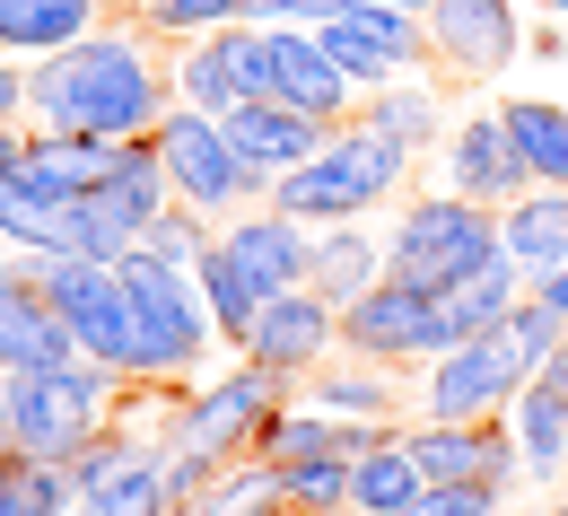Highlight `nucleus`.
Returning <instances> with one entry per match:
<instances>
[{
    "label": "nucleus",
    "mask_w": 568,
    "mask_h": 516,
    "mask_svg": "<svg viewBox=\"0 0 568 516\" xmlns=\"http://www.w3.org/2000/svg\"><path fill=\"white\" fill-rule=\"evenodd\" d=\"M149 141H158V158H166L175 202H193V211H211V220H236V211H254V202L272 193V175L227 141V123L202 114V105H166Z\"/></svg>",
    "instance_id": "0eeeda50"
},
{
    "label": "nucleus",
    "mask_w": 568,
    "mask_h": 516,
    "mask_svg": "<svg viewBox=\"0 0 568 516\" xmlns=\"http://www.w3.org/2000/svg\"><path fill=\"white\" fill-rule=\"evenodd\" d=\"M446 184L455 193H473V202H490L507 211L516 193H534V166H525V149L507 141V114H464L455 132H446Z\"/></svg>",
    "instance_id": "6ab92c4d"
},
{
    "label": "nucleus",
    "mask_w": 568,
    "mask_h": 516,
    "mask_svg": "<svg viewBox=\"0 0 568 516\" xmlns=\"http://www.w3.org/2000/svg\"><path fill=\"white\" fill-rule=\"evenodd\" d=\"M114 263H123V290H132V376L141 385H202L227 342L211 324V297L193 281V263H175L158 245H123Z\"/></svg>",
    "instance_id": "f03ea898"
},
{
    "label": "nucleus",
    "mask_w": 568,
    "mask_h": 516,
    "mask_svg": "<svg viewBox=\"0 0 568 516\" xmlns=\"http://www.w3.org/2000/svg\"><path fill=\"white\" fill-rule=\"evenodd\" d=\"M141 245L175 254V263H202V254L219 245V220H211V211H193V202H166V211L149 220V236H141Z\"/></svg>",
    "instance_id": "72a5a7b5"
},
{
    "label": "nucleus",
    "mask_w": 568,
    "mask_h": 516,
    "mask_svg": "<svg viewBox=\"0 0 568 516\" xmlns=\"http://www.w3.org/2000/svg\"><path fill=\"white\" fill-rule=\"evenodd\" d=\"M263 97H281V105L315 114V123H351L358 114L351 71L324 53L315 27H263Z\"/></svg>",
    "instance_id": "2eb2a0df"
},
{
    "label": "nucleus",
    "mask_w": 568,
    "mask_h": 516,
    "mask_svg": "<svg viewBox=\"0 0 568 516\" xmlns=\"http://www.w3.org/2000/svg\"><path fill=\"white\" fill-rule=\"evenodd\" d=\"M534 297H542V306H560V315H568V263H560V272H542V281H534Z\"/></svg>",
    "instance_id": "ea45409f"
},
{
    "label": "nucleus",
    "mask_w": 568,
    "mask_h": 516,
    "mask_svg": "<svg viewBox=\"0 0 568 516\" xmlns=\"http://www.w3.org/2000/svg\"><path fill=\"white\" fill-rule=\"evenodd\" d=\"M403 438H412L428 482H525L507 412H481V421H403Z\"/></svg>",
    "instance_id": "dca6fc26"
},
{
    "label": "nucleus",
    "mask_w": 568,
    "mask_h": 516,
    "mask_svg": "<svg viewBox=\"0 0 568 516\" xmlns=\"http://www.w3.org/2000/svg\"><path fill=\"white\" fill-rule=\"evenodd\" d=\"M394 9H428V0H394Z\"/></svg>",
    "instance_id": "37998d69"
},
{
    "label": "nucleus",
    "mask_w": 568,
    "mask_h": 516,
    "mask_svg": "<svg viewBox=\"0 0 568 516\" xmlns=\"http://www.w3.org/2000/svg\"><path fill=\"white\" fill-rule=\"evenodd\" d=\"M342 9H351V0H245L254 27H315V36H324Z\"/></svg>",
    "instance_id": "e433bc0d"
},
{
    "label": "nucleus",
    "mask_w": 568,
    "mask_h": 516,
    "mask_svg": "<svg viewBox=\"0 0 568 516\" xmlns=\"http://www.w3.org/2000/svg\"><path fill=\"white\" fill-rule=\"evenodd\" d=\"M175 105L166 88V53L141 18H105L79 44L27 62V123L44 132H88V141H149L158 114Z\"/></svg>",
    "instance_id": "f257e3e1"
},
{
    "label": "nucleus",
    "mask_w": 568,
    "mask_h": 516,
    "mask_svg": "<svg viewBox=\"0 0 568 516\" xmlns=\"http://www.w3.org/2000/svg\"><path fill=\"white\" fill-rule=\"evenodd\" d=\"M551 516H568V499H560V508H551Z\"/></svg>",
    "instance_id": "c03bdc74"
},
{
    "label": "nucleus",
    "mask_w": 568,
    "mask_h": 516,
    "mask_svg": "<svg viewBox=\"0 0 568 516\" xmlns=\"http://www.w3.org/2000/svg\"><path fill=\"white\" fill-rule=\"evenodd\" d=\"M132 18H141L158 44H184V36L236 27V18H245V0H132Z\"/></svg>",
    "instance_id": "473e14b6"
},
{
    "label": "nucleus",
    "mask_w": 568,
    "mask_h": 516,
    "mask_svg": "<svg viewBox=\"0 0 568 516\" xmlns=\"http://www.w3.org/2000/svg\"><path fill=\"white\" fill-rule=\"evenodd\" d=\"M219 245L245 263V281L263 297L281 290H306V272H315V227L272 211V202H254V211H236V220H219Z\"/></svg>",
    "instance_id": "a211bd4d"
},
{
    "label": "nucleus",
    "mask_w": 568,
    "mask_h": 516,
    "mask_svg": "<svg viewBox=\"0 0 568 516\" xmlns=\"http://www.w3.org/2000/svg\"><path fill=\"white\" fill-rule=\"evenodd\" d=\"M62 360H79V342H71V324L53 315L36 263H27V254H0V376L62 368Z\"/></svg>",
    "instance_id": "f3484780"
},
{
    "label": "nucleus",
    "mask_w": 568,
    "mask_h": 516,
    "mask_svg": "<svg viewBox=\"0 0 568 516\" xmlns=\"http://www.w3.org/2000/svg\"><path fill=\"white\" fill-rule=\"evenodd\" d=\"M420 455H412V438L403 429H385V438L367 446L351 464V516H403L412 499H420Z\"/></svg>",
    "instance_id": "bb28decb"
},
{
    "label": "nucleus",
    "mask_w": 568,
    "mask_h": 516,
    "mask_svg": "<svg viewBox=\"0 0 568 516\" xmlns=\"http://www.w3.org/2000/svg\"><path fill=\"white\" fill-rule=\"evenodd\" d=\"M297 403H315V412H333V421H376V429H403V421H412V394L394 385V368L351 360V351H333L324 368L306 376Z\"/></svg>",
    "instance_id": "aec40b11"
},
{
    "label": "nucleus",
    "mask_w": 568,
    "mask_h": 516,
    "mask_svg": "<svg viewBox=\"0 0 568 516\" xmlns=\"http://www.w3.org/2000/svg\"><path fill=\"white\" fill-rule=\"evenodd\" d=\"M525 9H542V18H568V0H525Z\"/></svg>",
    "instance_id": "a19ab883"
},
{
    "label": "nucleus",
    "mask_w": 568,
    "mask_h": 516,
    "mask_svg": "<svg viewBox=\"0 0 568 516\" xmlns=\"http://www.w3.org/2000/svg\"><path fill=\"white\" fill-rule=\"evenodd\" d=\"M507 324H516V342H525V360H534V368H542V360H551V351L568 342V315H560V306H542L534 290L507 306Z\"/></svg>",
    "instance_id": "c9c22d12"
},
{
    "label": "nucleus",
    "mask_w": 568,
    "mask_h": 516,
    "mask_svg": "<svg viewBox=\"0 0 568 516\" xmlns=\"http://www.w3.org/2000/svg\"><path fill=\"white\" fill-rule=\"evenodd\" d=\"M534 376L516 324H490V333H464L455 351H437L412 394V421H481V412H507L516 385Z\"/></svg>",
    "instance_id": "1a4fd4ad"
},
{
    "label": "nucleus",
    "mask_w": 568,
    "mask_h": 516,
    "mask_svg": "<svg viewBox=\"0 0 568 516\" xmlns=\"http://www.w3.org/2000/svg\"><path fill=\"white\" fill-rule=\"evenodd\" d=\"M498 245H507V263H516L525 281L560 272V263H568V184H534V193H516V202L498 211Z\"/></svg>",
    "instance_id": "5701e85b"
},
{
    "label": "nucleus",
    "mask_w": 568,
    "mask_h": 516,
    "mask_svg": "<svg viewBox=\"0 0 568 516\" xmlns=\"http://www.w3.org/2000/svg\"><path fill=\"white\" fill-rule=\"evenodd\" d=\"M175 516H288V499H281V473H272L263 455H236V464H219Z\"/></svg>",
    "instance_id": "c85d7f7f"
},
{
    "label": "nucleus",
    "mask_w": 568,
    "mask_h": 516,
    "mask_svg": "<svg viewBox=\"0 0 568 516\" xmlns=\"http://www.w3.org/2000/svg\"><path fill=\"white\" fill-rule=\"evenodd\" d=\"M498 245V211L490 202H473V193H412L394 227H385V272L394 281H412V290H446V281H464V272H481Z\"/></svg>",
    "instance_id": "423d86ee"
},
{
    "label": "nucleus",
    "mask_w": 568,
    "mask_h": 516,
    "mask_svg": "<svg viewBox=\"0 0 568 516\" xmlns=\"http://www.w3.org/2000/svg\"><path fill=\"white\" fill-rule=\"evenodd\" d=\"M525 290H534V281H525L507 254H490V263H481V272H464V281H446V290H437V351H455L464 333L507 324V306H516Z\"/></svg>",
    "instance_id": "393cba45"
},
{
    "label": "nucleus",
    "mask_w": 568,
    "mask_h": 516,
    "mask_svg": "<svg viewBox=\"0 0 568 516\" xmlns=\"http://www.w3.org/2000/svg\"><path fill=\"white\" fill-rule=\"evenodd\" d=\"M342 351L351 360H376V368H412V360H437V290H412V281H376L342 306Z\"/></svg>",
    "instance_id": "9d476101"
},
{
    "label": "nucleus",
    "mask_w": 568,
    "mask_h": 516,
    "mask_svg": "<svg viewBox=\"0 0 568 516\" xmlns=\"http://www.w3.org/2000/svg\"><path fill=\"white\" fill-rule=\"evenodd\" d=\"M525 62H568V18H542V27H525Z\"/></svg>",
    "instance_id": "4c0bfd02"
},
{
    "label": "nucleus",
    "mask_w": 568,
    "mask_h": 516,
    "mask_svg": "<svg viewBox=\"0 0 568 516\" xmlns=\"http://www.w3.org/2000/svg\"><path fill=\"white\" fill-rule=\"evenodd\" d=\"M428 62L446 79H498L525 62V0H428Z\"/></svg>",
    "instance_id": "9b49d317"
},
{
    "label": "nucleus",
    "mask_w": 568,
    "mask_h": 516,
    "mask_svg": "<svg viewBox=\"0 0 568 516\" xmlns=\"http://www.w3.org/2000/svg\"><path fill=\"white\" fill-rule=\"evenodd\" d=\"M166 88H175V105H202V114H227V105L263 97V27L236 18V27L166 44Z\"/></svg>",
    "instance_id": "ddd939ff"
},
{
    "label": "nucleus",
    "mask_w": 568,
    "mask_h": 516,
    "mask_svg": "<svg viewBox=\"0 0 568 516\" xmlns=\"http://www.w3.org/2000/svg\"><path fill=\"white\" fill-rule=\"evenodd\" d=\"M534 516H551V508H534Z\"/></svg>",
    "instance_id": "a18cd8bd"
},
{
    "label": "nucleus",
    "mask_w": 568,
    "mask_h": 516,
    "mask_svg": "<svg viewBox=\"0 0 568 516\" xmlns=\"http://www.w3.org/2000/svg\"><path fill=\"white\" fill-rule=\"evenodd\" d=\"M403 516H507V482H420Z\"/></svg>",
    "instance_id": "f704fd0d"
},
{
    "label": "nucleus",
    "mask_w": 568,
    "mask_h": 516,
    "mask_svg": "<svg viewBox=\"0 0 568 516\" xmlns=\"http://www.w3.org/2000/svg\"><path fill=\"white\" fill-rule=\"evenodd\" d=\"M79 482L71 464H44V455H0V516H71Z\"/></svg>",
    "instance_id": "7c9ffc66"
},
{
    "label": "nucleus",
    "mask_w": 568,
    "mask_h": 516,
    "mask_svg": "<svg viewBox=\"0 0 568 516\" xmlns=\"http://www.w3.org/2000/svg\"><path fill=\"white\" fill-rule=\"evenodd\" d=\"M0 455H9V412H0Z\"/></svg>",
    "instance_id": "79ce46f5"
},
{
    "label": "nucleus",
    "mask_w": 568,
    "mask_h": 516,
    "mask_svg": "<svg viewBox=\"0 0 568 516\" xmlns=\"http://www.w3.org/2000/svg\"><path fill=\"white\" fill-rule=\"evenodd\" d=\"M105 18H114V0H0V53L9 62H44V53L79 44Z\"/></svg>",
    "instance_id": "b1692460"
},
{
    "label": "nucleus",
    "mask_w": 568,
    "mask_h": 516,
    "mask_svg": "<svg viewBox=\"0 0 568 516\" xmlns=\"http://www.w3.org/2000/svg\"><path fill=\"white\" fill-rule=\"evenodd\" d=\"M342 351V306L324 290H281L254 306V324H245V342H236V360H254V368L288 376V385H306V376L324 368Z\"/></svg>",
    "instance_id": "f8f14e48"
},
{
    "label": "nucleus",
    "mask_w": 568,
    "mask_h": 516,
    "mask_svg": "<svg viewBox=\"0 0 568 516\" xmlns=\"http://www.w3.org/2000/svg\"><path fill=\"white\" fill-rule=\"evenodd\" d=\"M358 123H376L385 141H403L412 158L446 149V132H455V114H446V88H437L428 71H412V79H385V88H367V97H358Z\"/></svg>",
    "instance_id": "4be33fe9"
},
{
    "label": "nucleus",
    "mask_w": 568,
    "mask_h": 516,
    "mask_svg": "<svg viewBox=\"0 0 568 516\" xmlns=\"http://www.w3.org/2000/svg\"><path fill=\"white\" fill-rule=\"evenodd\" d=\"M193 281H202V297H211V324H219V342L236 351V342H245V324H254V306H263V290L245 281V263H236L227 245H211V254L193 263Z\"/></svg>",
    "instance_id": "2f4dec72"
},
{
    "label": "nucleus",
    "mask_w": 568,
    "mask_h": 516,
    "mask_svg": "<svg viewBox=\"0 0 568 516\" xmlns=\"http://www.w3.org/2000/svg\"><path fill=\"white\" fill-rule=\"evenodd\" d=\"M288 376L254 368V360H227V368H211L202 385H175L166 403H158V438L175 446V455H202V464H236V455H254V438H263V421L281 412Z\"/></svg>",
    "instance_id": "39448f33"
},
{
    "label": "nucleus",
    "mask_w": 568,
    "mask_h": 516,
    "mask_svg": "<svg viewBox=\"0 0 568 516\" xmlns=\"http://www.w3.org/2000/svg\"><path fill=\"white\" fill-rule=\"evenodd\" d=\"M385 281V236L367 220H342V227H315V272H306V290H324L333 306H351L358 290H376Z\"/></svg>",
    "instance_id": "a878e982"
},
{
    "label": "nucleus",
    "mask_w": 568,
    "mask_h": 516,
    "mask_svg": "<svg viewBox=\"0 0 568 516\" xmlns=\"http://www.w3.org/2000/svg\"><path fill=\"white\" fill-rule=\"evenodd\" d=\"M132 376L97 368V360H62V368H18L0 376V412H9V455H44L71 464L105 421H123Z\"/></svg>",
    "instance_id": "20e7f679"
},
{
    "label": "nucleus",
    "mask_w": 568,
    "mask_h": 516,
    "mask_svg": "<svg viewBox=\"0 0 568 516\" xmlns=\"http://www.w3.org/2000/svg\"><path fill=\"white\" fill-rule=\"evenodd\" d=\"M36 263V281L53 297V315L71 324L79 360H97V368H123L132 376V290H123V263L114 254H27Z\"/></svg>",
    "instance_id": "6e6552de"
},
{
    "label": "nucleus",
    "mask_w": 568,
    "mask_h": 516,
    "mask_svg": "<svg viewBox=\"0 0 568 516\" xmlns=\"http://www.w3.org/2000/svg\"><path fill=\"white\" fill-rule=\"evenodd\" d=\"M324 53L351 71V88H385V79H412L428 71V27L420 9H394V0H351L333 27H324Z\"/></svg>",
    "instance_id": "4468645a"
},
{
    "label": "nucleus",
    "mask_w": 568,
    "mask_h": 516,
    "mask_svg": "<svg viewBox=\"0 0 568 516\" xmlns=\"http://www.w3.org/2000/svg\"><path fill=\"white\" fill-rule=\"evenodd\" d=\"M219 123H227V141L245 149V158H254L263 175H288V166H306L315 149L333 141V123L297 114V105H281V97H245V105H227Z\"/></svg>",
    "instance_id": "412c9836"
},
{
    "label": "nucleus",
    "mask_w": 568,
    "mask_h": 516,
    "mask_svg": "<svg viewBox=\"0 0 568 516\" xmlns=\"http://www.w3.org/2000/svg\"><path fill=\"white\" fill-rule=\"evenodd\" d=\"M272 473H281V499L288 516H351V464L342 446H315V455H263Z\"/></svg>",
    "instance_id": "cd10ccee"
},
{
    "label": "nucleus",
    "mask_w": 568,
    "mask_h": 516,
    "mask_svg": "<svg viewBox=\"0 0 568 516\" xmlns=\"http://www.w3.org/2000/svg\"><path fill=\"white\" fill-rule=\"evenodd\" d=\"M498 114H507V141L525 149L534 184H568V105H551V97H507Z\"/></svg>",
    "instance_id": "c756f323"
},
{
    "label": "nucleus",
    "mask_w": 568,
    "mask_h": 516,
    "mask_svg": "<svg viewBox=\"0 0 568 516\" xmlns=\"http://www.w3.org/2000/svg\"><path fill=\"white\" fill-rule=\"evenodd\" d=\"M0 123H27V62L0 53Z\"/></svg>",
    "instance_id": "58836bf2"
},
{
    "label": "nucleus",
    "mask_w": 568,
    "mask_h": 516,
    "mask_svg": "<svg viewBox=\"0 0 568 516\" xmlns=\"http://www.w3.org/2000/svg\"><path fill=\"white\" fill-rule=\"evenodd\" d=\"M412 184V149L385 141L376 123H333V141L315 149L306 166H288V175H272V211H288V220L306 227H342V220H376L394 193Z\"/></svg>",
    "instance_id": "7ed1b4c3"
}]
</instances>
